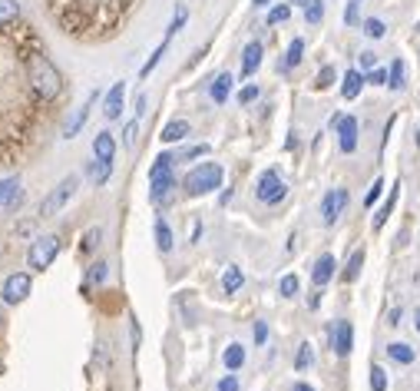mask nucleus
Masks as SVG:
<instances>
[{
  "instance_id": "nucleus-1",
  "label": "nucleus",
  "mask_w": 420,
  "mask_h": 391,
  "mask_svg": "<svg viewBox=\"0 0 420 391\" xmlns=\"http://www.w3.org/2000/svg\"><path fill=\"white\" fill-rule=\"evenodd\" d=\"M23 73H27L30 96H33L37 103L50 106L63 96V86H67L63 83V73H60L57 63H53L43 50H30V53H23Z\"/></svg>"
},
{
  "instance_id": "nucleus-2",
  "label": "nucleus",
  "mask_w": 420,
  "mask_h": 391,
  "mask_svg": "<svg viewBox=\"0 0 420 391\" xmlns=\"http://www.w3.org/2000/svg\"><path fill=\"white\" fill-rule=\"evenodd\" d=\"M225 179V170H222L219 162H202L195 170L185 172V179H182V189L189 192V196H205V192H215Z\"/></svg>"
},
{
  "instance_id": "nucleus-3",
  "label": "nucleus",
  "mask_w": 420,
  "mask_h": 391,
  "mask_svg": "<svg viewBox=\"0 0 420 391\" xmlns=\"http://www.w3.org/2000/svg\"><path fill=\"white\" fill-rule=\"evenodd\" d=\"M57 252H60V239L57 236H37L33 239V246H30V252H27L30 269H37V272L50 269L53 266V259H57Z\"/></svg>"
},
{
  "instance_id": "nucleus-4",
  "label": "nucleus",
  "mask_w": 420,
  "mask_h": 391,
  "mask_svg": "<svg viewBox=\"0 0 420 391\" xmlns=\"http://www.w3.org/2000/svg\"><path fill=\"white\" fill-rule=\"evenodd\" d=\"M255 196H258V202H268V206H278V202L285 199L288 186H285V179L278 176V170H265L262 176H258Z\"/></svg>"
},
{
  "instance_id": "nucleus-5",
  "label": "nucleus",
  "mask_w": 420,
  "mask_h": 391,
  "mask_svg": "<svg viewBox=\"0 0 420 391\" xmlns=\"http://www.w3.org/2000/svg\"><path fill=\"white\" fill-rule=\"evenodd\" d=\"M77 186H80V176H67V179H60V182H57V189H53L47 199L40 202V216H57V212L63 209L70 199H73Z\"/></svg>"
},
{
  "instance_id": "nucleus-6",
  "label": "nucleus",
  "mask_w": 420,
  "mask_h": 391,
  "mask_svg": "<svg viewBox=\"0 0 420 391\" xmlns=\"http://www.w3.org/2000/svg\"><path fill=\"white\" fill-rule=\"evenodd\" d=\"M348 202H351V192L344 189V186L328 189L325 199H321V222H325V226H335V222L341 219V212L348 209Z\"/></svg>"
},
{
  "instance_id": "nucleus-7",
  "label": "nucleus",
  "mask_w": 420,
  "mask_h": 391,
  "mask_svg": "<svg viewBox=\"0 0 420 391\" xmlns=\"http://www.w3.org/2000/svg\"><path fill=\"white\" fill-rule=\"evenodd\" d=\"M331 126L338 130V146H341V153H354V150H357V116H335Z\"/></svg>"
},
{
  "instance_id": "nucleus-8",
  "label": "nucleus",
  "mask_w": 420,
  "mask_h": 391,
  "mask_svg": "<svg viewBox=\"0 0 420 391\" xmlns=\"http://www.w3.org/2000/svg\"><path fill=\"white\" fill-rule=\"evenodd\" d=\"M30 276L27 272H14V276H7V282H4V302L7 306H20L23 298L30 296Z\"/></svg>"
},
{
  "instance_id": "nucleus-9",
  "label": "nucleus",
  "mask_w": 420,
  "mask_h": 391,
  "mask_svg": "<svg viewBox=\"0 0 420 391\" xmlns=\"http://www.w3.org/2000/svg\"><path fill=\"white\" fill-rule=\"evenodd\" d=\"M331 345H335V355L338 358H348L351 355V345H354V325L344 318V322L331 325Z\"/></svg>"
},
{
  "instance_id": "nucleus-10",
  "label": "nucleus",
  "mask_w": 420,
  "mask_h": 391,
  "mask_svg": "<svg viewBox=\"0 0 420 391\" xmlns=\"http://www.w3.org/2000/svg\"><path fill=\"white\" fill-rule=\"evenodd\" d=\"M123 103H126V83H113V90L106 93L103 116L106 120H119L123 116Z\"/></svg>"
},
{
  "instance_id": "nucleus-11",
  "label": "nucleus",
  "mask_w": 420,
  "mask_h": 391,
  "mask_svg": "<svg viewBox=\"0 0 420 391\" xmlns=\"http://www.w3.org/2000/svg\"><path fill=\"white\" fill-rule=\"evenodd\" d=\"M96 100H99V90H90V96H86L83 103L77 106V113L70 116V123H67V136L70 140H73V136L80 133V130H83V123H86V116H90V106L96 103Z\"/></svg>"
},
{
  "instance_id": "nucleus-12",
  "label": "nucleus",
  "mask_w": 420,
  "mask_h": 391,
  "mask_svg": "<svg viewBox=\"0 0 420 391\" xmlns=\"http://www.w3.org/2000/svg\"><path fill=\"white\" fill-rule=\"evenodd\" d=\"M335 269H338V262H335V256H321L315 262V269H311V282H315V288H325L328 282H331V276H335Z\"/></svg>"
},
{
  "instance_id": "nucleus-13",
  "label": "nucleus",
  "mask_w": 420,
  "mask_h": 391,
  "mask_svg": "<svg viewBox=\"0 0 420 391\" xmlns=\"http://www.w3.org/2000/svg\"><path fill=\"white\" fill-rule=\"evenodd\" d=\"M93 156L96 160H103V162H113V156H116V140H113V133H96V140H93Z\"/></svg>"
},
{
  "instance_id": "nucleus-14",
  "label": "nucleus",
  "mask_w": 420,
  "mask_h": 391,
  "mask_svg": "<svg viewBox=\"0 0 420 391\" xmlns=\"http://www.w3.org/2000/svg\"><path fill=\"white\" fill-rule=\"evenodd\" d=\"M258 67H262V43L255 40V43L242 50V77H252Z\"/></svg>"
},
{
  "instance_id": "nucleus-15",
  "label": "nucleus",
  "mask_w": 420,
  "mask_h": 391,
  "mask_svg": "<svg viewBox=\"0 0 420 391\" xmlns=\"http://www.w3.org/2000/svg\"><path fill=\"white\" fill-rule=\"evenodd\" d=\"M192 133V126H189V120H169V123L163 126V143H179V140H185V136Z\"/></svg>"
},
{
  "instance_id": "nucleus-16",
  "label": "nucleus",
  "mask_w": 420,
  "mask_h": 391,
  "mask_svg": "<svg viewBox=\"0 0 420 391\" xmlns=\"http://www.w3.org/2000/svg\"><path fill=\"white\" fill-rule=\"evenodd\" d=\"M364 83H367V77H364L361 70H348V73H344V83H341V96L344 100H354V96L361 93Z\"/></svg>"
},
{
  "instance_id": "nucleus-17",
  "label": "nucleus",
  "mask_w": 420,
  "mask_h": 391,
  "mask_svg": "<svg viewBox=\"0 0 420 391\" xmlns=\"http://www.w3.org/2000/svg\"><path fill=\"white\" fill-rule=\"evenodd\" d=\"M229 93H232V77H229V73H219V77L212 80V86H209L212 103H225V100H229Z\"/></svg>"
},
{
  "instance_id": "nucleus-18",
  "label": "nucleus",
  "mask_w": 420,
  "mask_h": 391,
  "mask_svg": "<svg viewBox=\"0 0 420 391\" xmlns=\"http://www.w3.org/2000/svg\"><path fill=\"white\" fill-rule=\"evenodd\" d=\"M222 362H225V368H229V372H239L242 365H245V345L232 342L229 348L222 352Z\"/></svg>"
},
{
  "instance_id": "nucleus-19",
  "label": "nucleus",
  "mask_w": 420,
  "mask_h": 391,
  "mask_svg": "<svg viewBox=\"0 0 420 391\" xmlns=\"http://www.w3.org/2000/svg\"><path fill=\"white\" fill-rule=\"evenodd\" d=\"M156 246H159L163 256H169V252H172V229H169V222H166L163 216L156 219Z\"/></svg>"
},
{
  "instance_id": "nucleus-20",
  "label": "nucleus",
  "mask_w": 420,
  "mask_h": 391,
  "mask_svg": "<svg viewBox=\"0 0 420 391\" xmlns=\"http://www.w3.org/2000/svg\"><path fill=\"white\" fill-rule=\"evenodd\" d=\"M361 266H364V249H354L351 259H348V266H344V272H341V278L344 282H354V278L361 276Z\"/></svg>"
},
{
  "instance_id": "nucleus-21",
  "label": "nucleus",
  "mask_w": 420,
  "mask_h": 391,
  "mask_svg": "<svg viewBox=\"0 0 420 391\" xmlns=\"http://www.w3.org/2000/svg\"><path fill=\"white\" fill-rule=\"evenodd\" d=\"M242 282H245V276H242V269H239V266H229L225 272H222V288H225L229 296H232V292H239Z\"/></svg>"
},
{
  "instance_id": "nucleus-22",
  "label": "nucleus",
  "mask_w": 420,
  "mask_h": 391,
  "mask_svg": "<svg viewBox=\"0 0 420 391\" xmlns=\"http://www.w3.org/2000/svg\"><path fill=\"white\" fill-rule=\"evenodd\" d=\"M387 355H391L394 362H401V365H414V358H417L411 345H404V342H391L387 345Z\"/></svg>"
},
{
  "instance_id": "nucleus-23",
  "label": "nucleus",
  "mask_w": 420,
  "mask_h": 391,
  "mask_svg": "<svg viewBox=\"0 0 420 391\" xmlns=\"http://www.w3.org/2000/svg\"><path fill=\"white\" fill-rule=\"evenodd\" d=\"M301 57H305V40L295 37L291 43H288V53H285V63H281V70L298 67V63H301Z\"/></svg>"
},
{
  "instance_id": "nucleus-24",
  "label": "nucleus",
  "mask_w": 420,
  "mask_h": 391,
  "mask_svg": "<svg viewBox=\"0 0 420 391\" xmlns=\"http://www.w3.org/2000/svg\"><path fill=\"white\" fill-rule=\"evenodd\" d=\"M17 20H20V4L17 0H0V27L17 24Z\"/></svg>"
},
{
  "instance_id": "nucleus-25",
  "label": "nucleus",
  "mask_w": 420,
  "mask_h": 391,
  "mask_svg": "<svg viewBox=\"0 0 420 391\" xmlns=\"http://www.w3.org/2000/svg\"><path fill=\"white\" fill-rule=\"evenodd\" d=\"M109 172H113V162H103V160L90 162V179H93L96 186H103V182L109 179Z\"/></svg>"
},
{
  "instance_id": "nucleus-26",
  "label": "nucleus",
  "mask_w": 420,
  "mask_h": 391,
  "mask_svg": "<svg viewBox=\"0 0 420 391\" xmlns=\"http://www.w3.org/2000/svg\"><path fill=\"white\" fill-rule=\"evenodd\" d=\"M166 47H169V40H163V43H159V47L153 50V57H149V60H146V63H143V70H139V77H143V80H149V73H153V70L159 67V60H163Z\"/></svg>"
},
{
  "instance_id": "nucleus-27",
  "label": "nucleus",
  "mask_w": 420,
  "mask_h": 391,
  "mask_svg": "<svg viewBox=\"0 0 420 391\" xmlns=\"http://www.w3.org/2000/svg\"><path fill=\"white\" fill-rule=\"evenodd\" d=\"M315 362V352H311V345H298V355H295V372H308Z\"/></svg>"
},
{
  "instance_id": "nucleus-28",
  "label": "nucleus",
  "mask_w": 420,
  "mask_h": 391,
  "mask_svg": "<svg viewBox=\"0 0 420 391\" xmlns=\"http://www.w3.org/2000/svg\"><path fill=\"white\" fill-rule=\"evenodd\" d=\"M397 192H401V189H394L391 196H387V202H384V206H381V212H377V216H374V229H384V222L391 219V212H394V202H397Z\"/></svg>"
},
{
  "instance_id": "nucleus-29",
  "label": "nucleus",
  "mask_w": 420,
  "mask_h": 391,
  "mask_svg": "<svg viewBox=\"0 0 420 391\" xmlns=\"http://www.w3.org/2000/svg\"><path fill=\"white\" fill-rule=\"evenodd\" d=\"M361 30H364V33H367L371 40H381L384 33H387V24H384V20H377V17H367Z\"/></svg>"
},
{
  "instance_id": "nucleus-30",
  "label": "nucleus",
  "mask_w": 420,
  "mask_h": 391,
  "mask_svg": "<svg viewBox=\"0 0 420 391\" xmlns=\"http://www.w3.org/2000/svg\"><path fill=\"white\" fill-rule=\"evenodd\" d=\"M17 189H20V182L14 179V176H4V179H0V206H7Z\"/></svg>"
},
{
  "instance_id": "nucleus-31",
  "label": "nucleus",
  "mask_w": 420,
  "mask_h": 391,
  "mask_svg": "<svg viewBox=\"0 0 420 391\" xmlns=\"http://www.w3.org/2000/svg\"><path fill=\"white\" fill-rule=\"evenodd\" d=\"M298 276H281V282H278V292H281V298H295L298 296Z\"/></svg>"
},
{
  "instance_id": "nucleus-32",
  "label": "nucleus",
  "mask_w": 420,
  "mask_h": 391,
  "mask_svg": "<svg viewBox=\"0 0 420 391\" xmlns=\"http://www.w3.org/2000/svg\"><path fill=\"white\" fill-rule=\"evenodd\" d=\"M305 20L315 27V24H321L325 20V0H315V4H308L305 7Z\"/></svg>"
},
{
  "instance_id": "nucleus-33",
  "label": "nucleus",
  "mask_w": 420,
  "mask_h": 391,
  "mask_svg": "<svg viewBox=\"0 0 420 391\" xmlns=\"http://www.w3.org/2000/svg\"><path fill=\"white\" fill-rule=\"evenodd\" d=\"M344 24H348V27H357V24H361V0H348V7H344Z\"/></svg>"
},
{
  "instance_id": "nucleus-34",
  "label": "nucleus",
  "mask_w": 420,
  "mask_h": 391,
  "mask_svg": "<svg viewBox=\"0 0 420 391\" xmlns=\"http://www.w3.org/2000/svg\"><path fill=\"white\" fill-rule=\"evenodd\" d=\"M185 17H189V10H185V7H176V17H172L169 30H166V40H172V37H176V33H179L182 27H185Z\"/></svg>"
},
{
  "instance_id": "nucleus-35",
  "label": "nucleus",
  "mask_w": 420,
  "mask_h": 391,
  "mask_svg": "<svg viewBox=\"0 0 420 391\" xmlns=\"http://www.w3.org/2000/svg\"><path fill=\"white\" fill-rule=\"evenodd\" d=\"M288 17H291V7H288V4H278V7L268 10V27H275V24H285Z\"/></svg>"
},
{
  "instance_id": "nucleus-36",
  "label": "nucleus",
  "mask_w": 420,
  "mask_h": 391,
  "mask_svg": "<svg viewBox=\"0 0 420 391\" xmlns=\"http://www.w3.org/2000/svg\"><path fill=\"white\" fill-rule=\"evenodd\" d=\"M387 86H391V90H401V86H404V60H394V63H391V77H387Z\"/></svg>"
},
{
  "instance_id": "nucleus-37",
  "label": "nucleus",
  "mask_w": 420,
  "mask_h": 391,
  "mask_svg": "<svg viewBox=\"0 0 420 391\" xmlns=\"http://www.w3.org/2000/svg\"><path fill=\"white\" fill-rule=\"evenodd\" d=\"M371 391H387V372H384L381 365L371 368Z\"/></svg>"
},
{
  "instance_id": "nucleus-38",
  "label": "nucleus",
  "mask_w": 420,
  "mask_h": 391,
  "mask_svg": "<svg viewBox=\"0 0 420 391\" xmlns=\"http://www.w3.org/2000/svg\"><path fill=\"white\" fill-rule=\"evenodd\" d=\"M335 77H338V70H335V67H321V73H318L315 86H318V90H328V86L335 83Z\"/></svg>"
},
{
  "instance_id": "nucleus-39",
  "label": "nucleus",
  "mask_w": 420,
  "mask_h": 391,
  "mask_svg": "<svg viewBox=\"0 0 420 391\" xmlns=\"http://www.w3.org/2000/svg\"><path fill=\"white\" fill-rule=\"evenodd\" d=\"M381 192H384V179H374V186H371V189H367V196H364V206L371 209L374 202L381 199Z\"/></svg>"
},
{
  "instance_id": "nucleus-40",
  "label": "nucleus",
  "mask_w": 420,
  "mask_h": 391,
  "mask_svg": "<svg viewBox=\"0 0 420 391\" xmlns=\"http://www.w3.org/2000/svg\"><path fill=\"white\" fill-rule=\"evenodd\" d=\"M136 133H139V120H129V123H126V133H123V143L129 146V150L136 146Z\"/></svg>"
},
{
  "instance_id": "nucleus-41",
  "label": "nucleus",
  "mask_w": 420,
  "mask_h": 391,
  "mask_svg": "<svg viewBox=\"0 0 420 391\" xmlns=\"http://www.w3.org/2000/svg\"><path fill=\"white\" fill-rule=\"evenodd\" d=\"M387 77H391V73H387V70L374 67L371 73H367V83H371V86H387Z\"/></svg>"
},
{
  "instance_id": "nucleus-42",
  "label": "nucleus",
  "mask_w": 420,
  "mask_h": 391,
  "mask_svg": "<svg viewBox=\"0 0 420 391\" xmlns=\"http://www.w3.org/2000/svg\"><path fill=\"white\" fill-rule=\"evenodd\" d=\"M90 282H93V286L106 282V262H96V266L90 269Z\"/></svg>"
},
{
  "instance_id": "nucleus-43",
  "label": "nucleus",
  "mask_w": 420,
  "mask_h": 391,
  "mask_svg": "<svg viewBox=\"0 0 420 391\" xmlns=\"http://www.w3.org/2000/svg\"><path fill=\"white\" fill-rule=\"evenodd\" d=\"M99 236H103V232H99V229H90V232H86L83 252H93V249H96V246H99Z\"/></svg>"
},
{
  "instance_id": "nucleus-44",
  "label": "nucleus",
  "mask_w": 420,
  "mask_h": 391,
  "mask_svg": "<svg viewBox=\"0 0 420 391\" xmlns=\"http://www.w3.org/2000/svg\"><path fill=\"white\" fill-rule=\"evenodd\" d=\"M255 100H258V86L249 83V86H245V90L239 93V103H255Z\"/></svg>"
},
{
  "instance_id": "nucleus-45",
  "label": "nucleus",
  "mask_w": 420,
  "mask_h": 391,
  "mask_svg": "<svg viewBox=\"0 0 420 391\" xmlns=\"http://www.w3.org/2000/svg\"><path fill=\"white\" fill-rule=\"evenodd\" d=\"M129 338H133V348H139V342H143V328H139L136 318H129Z\"/></svg>"
},
{
  "instance_id": "nucleus-46",
  "label": "nucleus",
  "mask_w": 420,
  "mask_h": 391,
  "mask_svg": "<svg viewBox=\"0 0 420 391\" xmlns=\"http://www.w3.org/2000/svg\"><path fill=\"white\" fill-rule=\"evenodd\" d=\"M219 391H239V378H235V375H225L219 382Z\"/></svg>"
},
{
  "instance_id": "nucleus-47",
  "label": "nucleus",
  "mask_w": 420,
  "mask_h": 391,
  "mask_svg": "<svg viewBox=\"0 0 420 391\" xmlns=\"http://www.w3.org/2000/svg\"><path fill=\"white\" fill-rule=\"evenodd\" d=\"M205 153H209V146L199 143V146H192V150H185V153H182V160H195V156H205Z\"/></svg>"
},
{
  "instance_id": "nucleus-48",
  "label": "nucleus",
  "mask_w": 420,
  "mask_h": 391,
  "mask_svg": "<svg viewBox=\"0 0 420 391\" xmlns=\"http://www.w3.org/2000/svg\"><path fill=\"white\" fill-rule=\"evenodd\" d=\"M265 338H268V325L255 322V345H265Z\"/></svg>"
},
{
  "instance_id": "nucleus-49",
  "label": "nucleus",
  "mask_w": 420,
  "mask_h": 391,
  "mask_svg": "<svg viewBox=\"0 0 420 391\" xmlns=\"http://www.w3.org/2000/svg\"><path fill=\"white\" fill-rule=\"evenodd\" d=\"M361 67H364V70H374V67H377V53H367V50H364V53H361Z\"/></svg>"
},
{
  "instance_id": "nucleus-50",
  "label": "nucleus",
  "mask_w": 420,
  "mask_h": 391,
  "mask_svg": "<svg viewBox=\"0 0 420 391\" xmlns=\"http://www.w3.org/2000/svg\"><path fill=\"white\" fill-rule=\"evenodd\" d=\"M146 113V93L136 96V116H143Z\"/></svg>"
},
{
  "instance_id": "nucleus-51",
  "label": "nucleus",
  "mask_w": 420,
  "mask_h": 391,
  "mask_svg": "<svg viewBox=\"0 0 420 391\" xmlns=\"http://www.w3.org/2000/svg\"><path fill=\"white\" fill-rule=\"evenodd\" d=\"M387 325H391V328H394V325H401V308H394L391 318H387Z\"/></svg>"
},
{
  "instance_id": "nucleus-52",
  "label": "nucleus",
  "mask_w": 420,
  "mask_h": 391,
  "mask_svg": "<svg viewBox=\"0 0 420 391\" xmlns=\"http://www.w3.org/2000/svg\"><path fill=\"white\" fill-rule=\"evenodd\" d=\"M291 391H315V388H311L308 382H295V385H291Z\"/></svg>"
},
{
  "instance_id": "nucleus-53",
  "label": "nucleus",
  "mask_w": 420,
  "mask_h": 391,
  "mask_svg": "<svg viewBox=\"0 0 420 391\" xmlns=\"http://www.w3.org/2000/svg\"><path fill=\"white\" fill-rule=\"evenodd\" d=\"M291 4H295V7H301V10H305L308 4H315V0H291Z\"/></svg>"
},
{
  "instance_id": "nucleus-54",
  "label": "nucleus",
  "mask_w": 420,
  "mask_h": 391,
  "mask_svg": "<svg viewBox=\"0 0 420 391\" xmlns=\"http://www.w3.org/2000/svg\"><path fill=\"white\" fill-rule=\"evenodd\" d=\"M252 4H255V7H268V4H271V0H252Z\"/></svg>"
},
{
  "instance_id": "nucleus-55",
  "label": "nucleus",
  "mask_w": 420,
  "mask_h": 391,
  "mask_svg": "<svg viewBox=\"0 0 420 391\" xmlns=\"http://www.w3.org/2000/svg\"><path fill=\"white\" fill-rule=\"evenodd\" d=\"M417 332H420V312H417Z\"/></svg>"
},
{
  "instance_id": "nucleus-56",
  "label": "nucleus",
  "mask_w": 420,
  "mask_h": 391,
  "mask_svg": "<svg viewBox=\"0 0 420 391\" xmlns=\"http://www.w3.org/2000/svg\"><path fill=\"white\" fill-rule=\"evenodd\" d=\"M417 146H420V133H417Z\"/></svg>"
}]
</instances>
